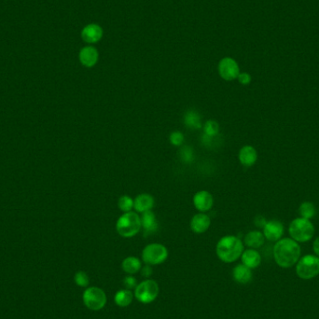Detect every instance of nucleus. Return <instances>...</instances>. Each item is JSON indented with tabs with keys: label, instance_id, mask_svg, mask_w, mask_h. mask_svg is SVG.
I'll use <instances>...</instances> for the list:
<instances>
[{
	"label": "nucleus",
	"instance_id": "7ed1b4c3",
	"mask_svg": "<svg viewBox=\"0 0 319 319\" xmlns=\"http://www.w3.org/2000/svg\"><path fill=\"white\" fill-rule=\"evenodd\" d=\"M116 230L123 238L135 236L141 230L140 215L134 211L122 213L116 221Z\"/></svg>",
	"mask_w": 319,
	"mask_h": 319
},
{
	"label": "nucleus",
	"instance_id": "4468645a",
	"mask_svg": "<svg viewBox=\"0 0 319 319\" xmlns=\"http://www.w3.org/2000/svg\"><path fill=\"white\" fill-rule=\"evenodd\" d=\"M78 59L83 66L90 68L97 64L99 59V53L95 47L86 46L79 51Z\"/></svg>",
	"mask_w": 319,
	"mask_h": 319
},
{
	"label": "nucleus",
	"instance_id": "473e14b6",
	"mask_svg": "<svg viewBox=\"0 0 319 319\" xmlns=\"http://www.w3.org/2000/svg\"><path fill=\"white\" fill-rule=\"evenodd\" d=\"M140 271L142 276L147 277V278L152 275V273H153V270L151 268V266H150V265H147V264H146L144 267H142Z\"/></svg>",
	"mask_w": 319,
	"mask_h": 319
},
{
	"label": "nucleus",
	"instance_id": "2f4dec72",
	"mask_svg": "<svg viewBox=\"0 0 319 319\" xmlns=\"http://www.w3.org/2000/svg\"><path fill=\"white\" fill-rule=\"evenodd\" d=\"M268 220H266V218L263 217V216H257L254 219V224H255L256 227L260 228V229H263V227L265 226V224L267 223Z\"/></svg>",
	"mask_w": 319,
	"mask_h": 319
},
{
	"label": "nucleus",
	"instance_id": "393cba45",
	"mask_svg": "<svg viewBox=\"0 0 319 319\" xmlns=\"http://www.w3.org/2000/svg\"><path fill=\"white\" fill-rule=\"evenodd\" d=\"M203 131L204 135L209 136V137H217L219 134L220 127L217 121L215 120H208L205 121L203 124Z\"/></svg>",
	"mask_w": 319,
	"mask_h": 319
},
{
	"label": "nucleus",
	"instance_id": "ddd939ff",
	"mask_svg": "<svg viewBox=\"0 0 319 319\" xmlns=\"http://www.w3.org/2000/svg\"><path fill=\"white\" fill-rule=\"evenodd\" d=\"M238 160L239 163L244 167L249 168L251 166H254L257 161H258V151L255 147L246 145L240 148L239 153H238Z\"/></svg>",
	"mask_w": 319,
	"mask_h": 319
},
{
	"label": "nucleus",
	"instance_id": "f257e3e1",
	"mask_svg": "<svg viewBox=\"0 0 319 319\" xmlns=\"http://www.w3.org/2000/svg\"><path fill=\"white\" fill-rule=\"evenodd\" d=\"M273 255L275 263L279 267L291 268L296 265L301 257L300 244L291 238H282L279 241L275 242Z\"/></svg>",
	"mask_w": 319,
	"mask_h": 319
},
{
	"label": "nucleus",
	"instance_id": "412c9836",
	"mask_svg": "<svg viewBox=\"0 0 319 319\" xmlns=\"http://www.w3.org/2000/svg\"><path fill=\"white\" fill-rule=\"evenodd\" d=\"M183 121H184L186 127L191 129L192 131L200 130L203 128L202 117L198 111L194 109H190L186 112L183 117Z\"/></svg>",
	"mask_w": 319,
	"mask_h": 319
},
{
	"label": "nucleus",
	"instance_id": "c756f323",
	"mask_svg": "<svg viewBox=\"0 0 319 319\" xmlns=\"http://www.w3.org/2000/svg\"><path fill=\"white\" fill-rule=\"evenodd\" d=\"M123 285L124 287H126V289H134L137 286V282L135 277H134L133 275H127L124 279H123Z\"/></svg>",
	"mask_w": 319,
	"mask_h": 319
},
{
	"label": "nucleus",
	"instance_id": "dca6fc26",
	"mask_svg": "<svg viewBox=\"0 0 319 319\" xmlns=\"http://www.w3.org/2000/svg\"><path fill=\"white\" fill-rule=\"evenodd\" d=\"M154 205L155 199L151 194L148 193H140L134 199V209L138 214L152 210Z\"/></svg>",
	"mask_w": 319,
	"mask_h": 319
},
{
	"label": "nucleus",
	"instance_id": "5701e85b",
	"mask_svg": "<svg viewBox=\"0 0 319 319\" xmlns=\"http://www.w3.org/2000/svg\"><path fill=\"white\" fill-rule=\"evenodd\" d=\"M134 294L129 289H121L114 296V301L119 307H127L132 303Z\"/></svg>",
	"mask_w": 319,
	"mask_h": 319
},
{
	"label": "nucleus",
	"instance_id": "bb28decb",
	"mask_svg": "<svg viewBox=\"0 0 319 319\" xmlns=\"http://www.w3.org/2000/svg\"><path fill=\"white\" fill-rule=\"evenodd\" d=\"M180 151H179V158L186 164H190L192 163L194 159V152L192 147L189 146H182L180 147Z\"/></svg>",
	"mask_w": 319,
	"mask_h": 319
},
{
	"label": "nucleus",
	"instance_id": "f8f14e48",
	"mask_svg": "<svg viewBox=\"0 0 319 319\" xmlns=\"http://www.w3.org/2000/svg\"><path fill=\"white\" fill-rule=\"evenodd\" d=\"M211 218L206 213L199 212L195 214L191 219L190 227L191 230L196 234H202L210 228Z\"/></svg>",
	"mask_w": 319,
	"mask_h": 319
},
{
	"label": "nucleus",
	"instance_id": "9d476101",
	"mask_svg": "<svg viewBox=\"0 0 319 319\" xmlns=\"http://www.w3.org/2000/svg\"><path fill=\"white\" fill-rule=\"evenodd\" d=\"M285 232L284 225L277 219H271L267 221L262 229V233L266 240L270 242H277L283 238Z\"/></svg>",
	"mask_w": 319,
	"mask_h": 319
},
{
	"label": "nucleus",
	"instance_id": "20e7f679",
	"mask_svg": "<svg viewBox=\"0 0 319 319\" xmlns=\"http://www.w3.org/2000/svg\"><path fill=\"white\" fill-rule=\"evenodd\" d=\"M314 226L310 219L296 217L289 224L288 233L290 238L299 244L311 241L314 235Z\"/></svg>",
	"mask_w": 319,
	"mask_h": 319
},
{
	"label": "nucleus",
	"instance_id": "423d86ee",
	"mask_svg": "<svg viewBox=\"0 0 319 319\" xmlns=\"http://www.w3.org/2000/svg\"><path fill=\"white\" fill-rule=\"evenodd\" d=\"M160 293L158 283L152 279L142 281L134 288V298L141 303L148 304L157 299Z\"/></svg>",
	"mask_w": 319,
	"mask_h": 319
},
{
	"label": "nucleus",
	"instance_id": "aec40b11",
	"mask_svg": "<svg viewBox=\"0 0 319 319\" xmlns=\"http://www.w3.org/2000/svg\"><path fill=\"white\" fill-rule=\"evenodd\" d=\"M232 276L233 279L236 281L238 284L246 285L249 284L250 281L252 280V270L244 265L243 263L236 265L232 270Z\"/></svg>",
	"mask_w": 319,
	"mask_h": 319
},
{
	"label": "nucleus",
	"instance_id": "c85d7f7f",
	"mask_svg": "<svg viewBox=\"0 0 319 319\" xmlns=\"http://www.w3.org/2000/svg\"><path fill=\"white\" fill-rule=\"evenodd\" d=\"M74 281L76 283V285L81 287H87L89 286L90 278L88 275L83 272V271H78L74 276Z\"/></svg>",
	"mask_w": 319,
	"mask_h": 319
},
{
	"label": "nucleus",
	"instance_id": "2eb2a0df",
	"mask_svg": "<svg viewBox=\"0 0 319 319\" xmlns=\"http://www.w3.org/2000/svg\"><path fill=\"white\" fill-rule=\"evenodd\" d=\"M141 229L144 230L146 235L155 233L158 230V221L156 215L152 210L147 211L142 213L140 216Z\"/></svg>",
	"mask_w": 319,
	"mask_h": 319
},
{
	"label": "nucleus",
	"instance_id": "b1692460",
	"mask_svg": "<svg viewBox=\"0 0 319 319\" xmlns=\"http://www.w3.org/2000/svg\"><path fill=\"white\" fill-rule=\"evenodd\" d=\"M298 211H299L300 217L310 219V220L316 214V208H315L314 204L313 203H311V202H302L300 204Z\"/></svg>",
	"mask_w": 319,
	"mask_h": 319
},
{
	"label": "nucleus",
	"instance_id": "4be33fe9",
	"mask_svg": "<svg viewBox=\"0 0 319 319\" xmlns=\"http://www.w3.org/2000/svg\"><path fill=\"white\" fill-rule=\"evenodd\" d=\"M121 268L128 275H134L140 271L142 268V262L138 258L130 256L122 261Z\"/></svg>",
	"mask_w": 319,
	"mask_h": 319
},
{
	"label": "nucleus",
	"instance_id": "72a5a7b5",
	"mask_svg": "<svg viewBox=\"0 0 319 319\" xmlns=\"http://www.w3.org/2000/svg\"><path fill=\"white\" fill-rule=\"evenodd\" d=\"M313 251L314 255L319 257V236L316 237L313 242Z\"/></svg>",
	"mask_w": 319,
	"mask_h": 319
},
{
	"label": "nucleus",
	"instance_id": "0eeeda50",
	"mask_svg": "<svg viewBox=\"0 0 319 319\" xmlns=\"http://www.w3.org/2000/svg\"><path fill=\"white\" fill-rule=\"evenodd\" d=\"M168 258V249L159 243H152L146 246L142 251V261L147 265H160Z\"/></svg>",
	"mask_w": 319,
	"mask_h": 319
},
{
	"label": "nucleus",
	"instance_id": "6e6552de",
	"mask_svg": "<svg viewBox=\"0 0 319 319\" xmlns=\"http://www.w3.org/2000/svg\"><path fill=\"white\" fill-rule=\"evenodd\" d=\"M83 303L92 311H99L107 304V295L102 288L97 287H91L86 288L83 292Z\"/></svg>",
	"mask_w": 319,
	"mask_h": 319
},
{
	"label": "nucleus",
	"instance_id": "1a4fd4ad",
	"mask_svg": "<svg viewBox=\"0 0 319 319\" xmlns=\"http://www.w3.org/2000/svg\"><path fill=\"white\" fill-rule=\"evenodd\" d=\"M218 74L226 82H232L237 79L240 74V67L234 59L225 57L220 60L218 64Z\"/></svg>",
	"mask_w": 319,
	"mask_h": 319
},
{
	"label": "nucleus",
	"instance_id": "7c9ffc66",
	"mask_svg": "<svg viewBox=\"0 0 319 319\" xmlns=\"http://www.w3.org/2000/svg\"><path fill=\"white\" fill-rule=\"evenodd\" d=\"M237 79H238V82L240 84H242V85H249L251 83V81H252V77L250 76V74L249 73H247V72H240V74H239V76L237 77Z\"/></svg>",
	"mask_w": 319,
	"mask_h": 319
},
{
	"label": "nucleus",
	"instance_id": "39448f33",
	"mask_svg": "<svg viewBox=\"0 0 319 319\" xmlns=\"http://www.w3.org/2000/svg\"><path fill=\"white\" fill-rule=\"evenodd\" d=\"M295 273L302 280H311L319 275V257L307 254L300 257L295 265Z\"/></svg>",
	"mask_w": 319,
	"mask_h": 319
},
{
	"label": "nucleus",
	"instance_id": "6ab92c4d",
	"mask_svg": "<svg viewBox=\"0 0 319 319\" xmlns=\"http://www.w3.org/2000/svg\"><path fill=\"white\" fill-rule=\"evenodd\" d=\"M265 240L266 239L261 230H250L244 238V245L249 249H261L264 245Z\"/></svg>",
	"mask_w": 319,
	"mask_h": 319
},
{
	"label": "nucleus",
	"instance_id": "f03ea898",
	"mask_svg": "<svg viewBox=\"0 0 319 319\" xmlns=\"http://www.w3.org/2000/svg\"><path fill=\"white\" fill-rule=\"evenodd\" d=\"M245 245L239 237L226 235L220 238L216 246L217 258L225 263H232L241 258Z\"/></svg>",
	"mask_w": 319,
	"mask_h": 319
},
{
	"label": "nucleus",
	"instance_id": "a211bd4d",
	"mask_svg": "<svg viewBox=\"0 0 319 319\" xmlns=\"http://www.w3.org/2000/svg\"><path fill=\"white\" fill-rule=\"evenodd\" d=\"M241 261L244 265L249 269L258 268L262 263V256L257 249H248L243 251Z\"/></svg>",
	"mask_w": 319,
	"mask_h": 319
},
{
	"label": "nucleus",
	"instance_id": "9b49d317",
	"mask_svg": "<svg viewBox=\"0 0 319 319\" xmlns=\"http://www.w3.org/2000/svg\"><path fill=\"white\" fill-rule=\"evenodd\" d=\"M192 203L196 210L202 213H206L210 211L214 205V197L210 192L203 190L194 194Z\"/></svg>",
	"mask_w": 319,
	"mask_h": 319
},
{
	"label": "nucleus",
	"instance_id": "cd10ccee",
	"mask_svg": "<svg viewBox=\"0 0 319 319\" xmlns=\"http://www.w3.org/2000/svg\"><path fill=\"white\" fill-rule=\"evenodd\" d=\"M184 140V134L180 131H174L169 135V142L175 147H182Z\"/></svg>",
	"mask_w": 319,
	"mask_h": 319
},
{
	"label": "nucleus",
	"instance_id": "a878e982",
	"mask_svg": "<svg viewBox=\"0 0 319 319\" xmlns=\"http://www.w3.org/2000/svg\"><path fill=\"white\" fill-rule=\"evenodd\" d=\"M118 207L122 213L131 212L134 209V199L129 195H121L118 200Z\"/></svg>",
	"mask_w": 319,
	"mask_h": 319
},
{
	"label": "nucleus",
	"instance_id": "f3484780",
	"mask_svg": "<svg viewBox=\"0 0 319 319\" xmlns=\"http://www.w3.org/2000/svg\"><path fill=\"white\" fill-rule=\"evenodd\" d=\"M103 29L96 24H90L85 26L82 31V38L89 44H94L102 39Z\"/></svg>",
	"mask_w": 319,
	"mask_h": 319
}]
</instances>
